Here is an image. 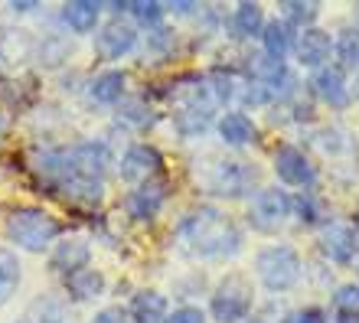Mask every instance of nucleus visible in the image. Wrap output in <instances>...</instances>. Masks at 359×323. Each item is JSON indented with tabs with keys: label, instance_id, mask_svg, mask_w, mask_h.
Listing matches in <instances>:
<instances>
[{
	"label": "nucleus",
	"instance_id": "nucleus-16",
	"mask_svg": "<svg viewBox=\"0 0 359 323\" xmlns=\"http://www.w3.org/2000/svg\"><path fill=\"white\" fill-rule=\"evenodd\" d=\"M216 131H219V141L229 144V147H245V144H252L258 137L255 121L245 111H226L216 121Z\"/></svg>",
	"mask_w": 359,
	"mask_h": 323
},
{
	"label": "nucleus",
	"instance_id": "nucleus-12",
	"mask_svg": "<svg viewBox=\"0 0 359 323\" xmlns=\"http://www.w3.org/2000/svg\"><path fill=\"white\" fill-rule=\"evenodd\" d=\"M307 85H311V92L320 98L323 105H330V108H346L350 105V98H353L350 85H346V76H343V69L330 66V62H327L323 69H317Z\"/></svg>",
	"mask_w": 359,
	"mask_h": 323
},
{
	"label": "nucleus",
	"instance_id": "nucleus-10",
	"mask_svg": "<svg viewBox=\"0 0 359 323\" xmlns=\"http://www.w3.org/2000/svg\"><path fill=\"white\" fill-rule=\"evenodd\" d=\"M333 56V36L320 27H307L297 33V43H294V59L301 62L304 69H323L327 59Z\"/></svg>",
	"mask_w": 359,
	"mask_h": 323
},
{
	"label": "nucleus",
	"instance_id": "nucleus-6",
	"mask_svg": "<svg viewBox=\"0 0 359 323\" xmlns=\"http://www.w3.org/2000/svg\"><path fill=\"white\" fill-rule=\"evenodd\" d=\"M258 183V170L248 167L242 160H219L206 177V190L212 196H222V200H238V196H248Z\"/></svg>",
	"mask_w": 359,
	"mask_h": 323
},
{
	"label": "nucleus",
	"instance_id": "nucleus-15",
	"mask_svg": "<svg viewBox=\"0 0 359 323\" xmlns=\"http://www.w3.org/2000/svg\"><path fill=\"white\" fill-rule=\"evenodd\" d=\"M88 258H92L88 242L86 238H79V235H72V238L56 242L53 255H49V265L69 277V275H76V271H82V268H88Z\"/></svg>",
	"mask_w": 359,
	"mask_h": 323
},
{
	"label": "nucleus",
	"instance_id": "nucleus-4",
	"mask_svg": "<svg viewBox=\"0 0 359 323\" xmlns=\"http://www.w3.org/2000/svg\"><path fill=\"white\" fill-rule=\"evenodd\" d=\"M252 304H255V291H252V281L245 275H226L219 281V287L212 291V301H209V314L216 323H242L252 314Z\"/></svg>",
	"mask_w": 359,
	"mask_h": 323
},
{
	"label": "nucleus",
	"instance_id": "nucleus-36",
	"mask_svg": "<svg viewBox=\"0 0 359 323\" xmlns=\"http://www.w3.org/2000/svg\"><path fill=\"white\" fill-rule=\"evenodd\" d=\"M13 10H20V13H27V10H33V7H39V4H33V0H20V4H10Z\"/></svg>",
	"mask_w": 359,
	"mask_h": 323
},
{
	"label": "nucleus",
	"instance_id": "nucleus-40",
	"mask_svg": "<svg viewBox=\"0 0 359 323\" xmlns=\"http://www.w3.org/2000/svg\"><path fill=\"white\" fill-rule=\"evenodd\" d=\"M356 275H359V258H356Z\"/></svg>",
	"mask_w": 359,
	"mask_h": 323
},
{
	"label": "nucleus",
	"instance_id": "nucleus-26",
	"mask_svg": "<svg viewBox=\"0 0 359 323\" xmlns=\"http://www.w3.org/2000/svg\"><path fill=\"white\" fill-rule=\"evenodd\" d=\"M20 287V261L13 252L0 248V304H7Z\"/></svg>",
	"mask_w": 359,
	"mask_h": 323
},
{
	"label": "nucleus",
	"instance_id": "nucleus-13",
	"mask_svg": "<svg viewBox=\"0 0 359 323\" xmlns=\"http://www.w3.org/2000/svg\"><path fill=\"white\" fill-rule=\"evenodd\" d=\"M356 245H359L356 228L346 226V222H330L320 232V252L330 258L333 265H353L356 261Z\"/></svg>",
	"mask_w": 359,
	"mask_h": 323
},
{
	"label": "nucleus",
	"instance_id": "nucleus-28",
	"mask_svg": "<svg viewBox=\"0 0 359 323\" xmlns=\"http://www.w3.org/2000/svg\"><path fill=\"white\" fill-rule=\"evenodd\" d=\"M294 216H297V222H301V226H317V222L323 219L320 200H317L311 190L297 193V196H294Z\"/></svg>",
	"mask_w": 359,
	"mask_h": 323
},
{
	"label": "nucleus",
	"instance_id": "nucleus-39",
	"mask_svg": "<svg viewBox=\"0 0 359 323\" xmlns=\"http://www.w3.org/2000/svg\"><path fill=\"white\" fill-rule=\"evenodd\" d=\"M245 323H265V320H255V317H252V320H245Z\"/></svg>",
	"mask_w": 359,
	"mask_h": 323
},
{
	"label": "nucleus",
	"instance_id": "nucleus-33",
	"mask_svg": "<svg viewBox=\"0 0 359 323\" xmlns=\"http://www.w3.org/2000/svg\"><path fill=\"white\" fill-rule=\"evenodd\" d=\"M163 323H206V314L199 307H177L173 314H167Z\"/></svg>",
	"mask_w": 359,
	"mask_h": 323
},
{
	"label": "nucleus",
	"instance_id": "nucleus-19",
	"mask_svg": "<svg viewBox=\"0 0 359 323\" xmlns=\"http://www.w3.org/2000/svg\"><path fill=\"white\" fill-rule=\"evenodd\" d=\"M294 43H297V33H294V27H287L284 20H271V23H265L262 46H265V56L268 59L284 62V59L294 53Z\"/></svg>",
	"mask_w": 359,
	"mask_h": 323
},
{
	"label": "nucleus",
	"instance_id": "nucleus-29",
	"mask_svg": "<svg viewBox=\"0 0 359 323\" xmlns=\"http://www.w3.org/2000/svg\"><path fill=\"white\" fill-rule=\"evenodd\" d=\"M131 13L141 27H157L167 13V4H157V0H131Z\"/></svg>",
	"mask_w": 359,
	"mask_h": 323
},
{
	"label": "nucleus",
	"instance_id": "nucleus-34",
	"mask_svg": "<svg viewBox=\"0 0 359 323\" xmlns=\"http://www.w3.org/2000/svg\"><path fill=\"white\" fill-rule=\"evenodd\" d=\"M92 323H128V314H124L121 307H108L102 314H95Z\"/></svg>",
	"mask_w": 359,
	"mask_h": 323
},
{
	"label": "nucleus",
	"instance_id": "nucleus-3",
	"mask_svg": "<svg viewBox=\"0 0 359 323\" xmlns=\"http://www.w3.org/2000/svg\"><path fill=\"white\" fill-rule=\"evenodd\" d=\"M255 275L271 294H284L301 284L304 261L291 245H265L255 255Z\"/></svg>",
	"mask_w": 359,
	"mask_h": 323
},
{
	"label": "nucleus",
	"instance_id": "nucleus-42",
	"mask_svg": "<svg viewBox=\"0 0 359 323\" xmlns=\"http://www.w3.org/2000/svg\"><path fill=\"white\" fill-rule=\"evenodd\" d=\"M356 17H359V7H356Z\"/></svg>",
	"mask_w": 359,
	"mask_h": 323
},
{
	"label": "nucleus",
	"instance_id": "nucleus-38",
	"mask_svg": "<svg viewBox=\"0 0 359 323\" xmlns=\"http://www.w3.org/2000/svg\"><path fill=\"white\" fill-rule=\"evenodd\" d=\"M356 98H359V72H356Z\"/></svg>",
	"mask_w": 359,
	"mask_h": 323
},
{
	"label": "nucleus",
	"instance_id": "nucleus-23",
	"mask_svg": "<svg viewBox=\"0 0 359 323\" xmlns=\"http://www.w3.org/2000/svg\"><path fill=\"white\" fill-rule=\"evenodd\" d=\"M66 291L72 301H95L104 294V275L98 268H82L66 277Z\"/></svg>",
	"mask_w": 359,
	"mask_h": 323
},
{
	"label": "nucleus",
	"instance_id": "nucleus-22",
	"mask_svg": "<svg viewBox=\"0 0 359 323\" xmlns=\"http://www.w3.org/2000/svg\"><path fill=\"white\" fill-rule=\"evenodd\" d=\"M69 202H76V206H98L104 196V183L102 180H86V177H69L56 186Z\"/></svg>",
	"mask_w": 359,
	"mask_h": 323
},
{
	"label": "nucleus",
	"instance_id": "nucleus-1",
	"mask_svg": "<svg viewBox=\"0 0 359 323\" xmlns=\"http://www.w3.org/2000/svg\"><path fill=\"white\" fill-rule=\"evenodd\" d=\"M177 245L193 258H229L242 248V232L226 212L212 206H199L180 219Z\"/></svg>",
	"mask_w": 359,
	"mask_h": 323
},
{
	"label": "nucleus",
	"instance_id": "nucleus-21",
	"mask_svg": "<svg viewBox=\"0 0 359 323\" xmlns=\"http://www.w3.org/2000/svg\"><path fill=\"white\" fill-rule=\"evenodd\" d=\"M209 124H212V111H209V105H199V102H187V105L177 108V114H173V128H177L183 137L206 134Z\"/></svg>",
	"mask_w": 359,
	"mask_h": 323
},
{
	"label": "nucleus",
	"instance_id": "nucleus-30",
	"mask_svg": "<svg viewBox=\"0 0 359 323\" xmlns=\"http://www.w3.org/2000/svg\"><path fill=\"white\" fill-rule=\"evenodd\" d=\"M209 82H212V85H209V92H212V98H216L219 105L232 102V98L242 92V85H238V82L229 76V72H212V76H209Z\"/></svg>",
	"mask_w": 359,
	"mask_h": 323
},
{
	"label": "nucleus",
	"instance_id": "nucleus-11",
	"mask_svg": "<svg viewBox=\"0 0 359 323\" xmlns=\"http://www.w3.org/2000/svg\"><path fill=\"white\" fill-rule=\"evenodd\" d=\"M108 147L98 141H86V144H76L69 151V177H86V180H102L104 170H108ZM66 177V180H69Z\"/></svg>",
	"mask_w": 359,
	"mask_h": 323
},
{
	"label": "nucleus",
	"instance_id": "nucleus-5",
	"mask_svg": "<svg viewBox=\"0 0 359 323\" xmlns=\"http://www.w3.org/2000/svg\"><path fill=\"white\" fill-rule=\"evenodd\" d=\"M294 216V200L278 186H268V190H258L255 200H252V209H248V222L255 232H281L287 226V219Z\"/></svg>",
	"mask_w": 359,
	"mask_h": 323
},
{
	"label": "nucleus",
	"instance_id": "nucleus-27",
	"mask_svg": "<svg viewBox=\"0 0 359 323\" xmlns=\"http://www.w3.org/2000/svg\"><path fill=\"white\" fill-rule=\"evenodd\" d=\"M333 53L340 59V69H353L359 72V27L343 29L340 36L333 39Z\"/></svg>",
	"mask_w": 359,
	"mask_h": 323
},
{
	"label": "nucleus",
	"instance_id": "nucleus-25",
	"mask_svg": "<svg viewBox=\"0 0 359 323\" xmlns=\"http://www.w3.org/2000/svg\"><path fill=\"white\" fill-rule=\"evenodd\" d=\"M317 17H320V4H313V0H284L281 4V20L287 27L297 29V33L313 27Z\"/></svg>",
	"mask_w": 359,
	"mask_h": 323
},
{
	"label": "nucleus",
	"instance_id": "nucleus-2",
	"mask_svg": "<svg viewBox=\"0 0 359 323\" xmlns=\"http://www.w3.org/2000/svg\"><path fill=\"white\" fill-rule=\"evenodd\" d=\"M7 238L23 252L43 255L53 242L59 238V222L46 209L36 206H20L7 216Z\"/></svg>",
	"mask_w": 359,
	"mask_h": 323
},
{
	"label": "nucleus",
	"instance_id": "nucleus-20",
	"mask_svg": "<svg viewBox=\"0 0 359 323\" xmlns=\"http://www.w3.org/2000/svg\"><path fill=\"white\" fill-rule=\"evenodd\" d=\"M104 4H95V0H69L62 7V20L72 33H92L98 27V17H102Z\"/></svg>",
	"mask_w": 359,
	"mask_h": 323
},
{
	"label": "nucleus",
	"instance_id": "nucleus-7",
	"mask_svg": "<svg viewBox=\"0 0 359 323\" xmlns=\"http://www.w3.org/2000/svg\"><path fill=\"white\" fill-rule=\"evenodd\" d=\"M274 163V173H278V180L284 186H297V190H311L313 183H317V167L301 147H294V144H281L271 157Z\"/></svg>",
	"mask_w": 359,
	"mask_h": 323
},
{
	"label": "nucleus",
	"instance_id": "nucleus-9",
	"mask_svg": "<svg viewBox=\"0 0 359 323\" xmlns=\"http://www.w3.org/2000/svg\"><path fill=\"white\" fill-rule=\"evenodd\" d=\"M161 163H163V157L157 147H151V144H131V147L124 151L118 173H121V180L141 186V183L154 180V177L161 173Z\"/></svg>",
	"mask_w": 359,
	"mask_h": 323
},
{
	"label": "nucleus",
	"instance_id": "nucleus-41",
	"mask_svg": "<svg viewBox=\"0 0 359 323\" xmlns=\"http://www.w3.org/2000/svg\"><path fill=\"white\" fill-rule=\"evenodd\" d=\"M356 235H359V222H356Z\"/></svg>",
	"mask_w": 359,
	"mask_h": 323
},
{
	"label": "nucleus",
	"instance_id": "nucleus-32",
	"mask_svg": "<svg viewBox=\"0 0 359 323\" xmlns=\"http://www.w3.org/2000/svg\"><path fill=\"white\" fill-rule=\"evenodd\" d=\"M281 323H323V310L320 307H297L291 314H284Z\"/></svg>",
	"mask_w": 359,
	"mask_h": 323
},
{
	"label": "nucleus",
	"instance_id": "nucleus-8",
	"mask_svg": "<svg viewBox=\"0 0 359 323\" xmlns=\"http://www.w3.org/2000/svg\"><path fill=\"white\" fill-rule=\"evenodd\" d=\"M170 196V183L167 180H147L141 186H134L128 196H124V209L134 222H154L157 212L163 209V202Z\"/></svg>",
	"mask_w": 359,
	"mask_h": 323
},
{
	"label": "nucleus",
	"instance_id": "nucleus-17",
	"mask_svg": "<svg viewBox=\"0 0 359 323\" xmlns=\"http://www.w3.org/2000/svg\"><path fill=\"white\" fill-rule=\"evenodd\" d=\"M229 27H232V36H238V39L262 36L265 33V10H262V4H252V0L236 4Z\"/></svg>",
	"mask_w": 359,
	"mask_h": 323
},
{
	"label": "nucleus",
	"instance_id": "nucleus-14",
	"mask_svg": "<svg viewBox=\"0 0 359 323\" xmlns=\"http://www.w3.org/2000/svg\"><path fill=\"white\" fill-rule=\"evenodd\" d=\"M134 46H137V33H134V27L121 23V20H111V23H104L95 33V53L102 59H108V62L128 56Z\"/></svg>",
	"mask_w": 359,
	"mask_h": 323
},
{
	"label": "nucleus",
	"instance_id": "nucleus-31",
	"mask_svg": "<svg viewBox=\"0 0 359 323\" xmlns=\"http://www.w3.org/2000/svg\"><path fill=\"white\" fill-rule=\"evenodd\" d=\"M333 307L346 317H356L359 314V284H343L337 287V294H333Z\"/></svg>",
	"mask_w": 359,
	"mask_h": 323
},
{
	"label": "nucleus",
	"instance_id": "nucleus-24",
	"mask_svg": "<svg viewBox=\"0 0 359 323\" xmlns=\"http://www.w3.org/2000/svg\"><path fill=\"white\" fill-rule=\"evenodd\" d=\"M88 95H92L98 105H114V102H121V95H124V72L108 69V72H102V76H95L92 85H88Z\"/></svg>",
	"mask_w": 359,
	"mask_h": 323
},
{
	"label": "nucleus",
	"instance_id": "nucleus-37",
	"mask_svg": "<svg viewBox=\"0 0 359 323\" xmlns=\"http://www.w3.org/2000/svg\"><path fill=\"white\" fill-rule=\"evenodd\" d=\"M333 323H359V320H353V317H343V320H333Z\"/></svg>",
	"mask_w": 359,
	"mask_h": 323
},
{
	"label": "nucleus",
	"instance_id": "nucleus-35",
	"mask_svg": "<svg viewBox=\"0 0 359 323\" xmlns=\"http://www.w3.org/2000/svg\"><path fill=\"white\" fill-rule=\"evenodd\" d=\"M199 4H189V0H177V4H167V10L180 13V17H189V13H196Z\"/></svg>",
	"mask_w": 359,
	"mask_h": 323
},
{
	"label": "nucleus",
	"instance_id": "nucleus-18",
	"mask_svg": "<svg viewBox=\"0 0 359 323\" xmlns=\"http://www.w3.org/2000/svg\"><path fill=\"white\" fill-rule=\"evenodd\" d=\"M167 297L161 291H137L131 297V307H128V317L134 323H163L167 320Z\"/></svg>",
	"mask_w": 359,
	"mask_h": 323
}]
</instances>
